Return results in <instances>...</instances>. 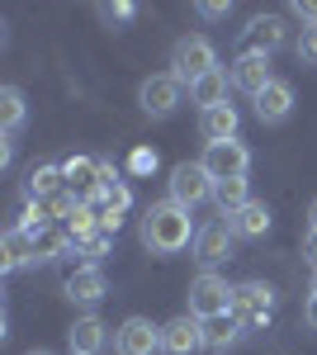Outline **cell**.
I'll use <instances>...</instances> for the list:
<instances>
[{
	"instance_id": "cell-10",
	"label": "cell",
	"mask_w": 317,
	"mask_h": 355,
	"mask_svg": "<svg viewBox=\"0 0 317 355\" xmlns=\"http://www.w3.org/2000/svg\"><path fill=\"white\" fill-rule=\"evenodd\" d=\"M284 19L280 15H256L251 24H246V33H241V53H256V57H270L275 48H284Z\"/></svg>"
},
{
	"instance_id": "cell-6",
	"label": "cell",
	"mask_w": 317,
	"mask_h": 355,
	"mask_svg": "<svg viewBox=\"0 0 317 355\" xmlns=\"http://www.w3.org/2000/svg\"><path fill=\"white\" fill-rule=\"evenodd\" d=\"M171 199H175V204H185V209L213 199V175L199 162H180L175 171H171Z\"/></svg>"
},
{
	"instance_id": "cell-12",
	"label": "cell",
	"mask_w": 317,
	"mask_h": 355,
	"mask_svg": "<svg viewBox=\"0 0 317 355\" xmlns=\"http://www.w3.org/2000/svg\"><path fill=\"white\" fill-rule=\"evenodd\" d=\"M204 346V322L199 318H189V313H180V318H171L166 327H161V351L166 355H189Z\"/></svg>"
},
{
	"instance_id": "cell-31",
	"label": "cell",
	"mask_w": 317,
	"mask_h": 355,
	"mask_svg": "<svg viewBox=\"0 0 317 355\" xmlns=\"http://www.w3.org/2000/svg\"><path fill=\"white\" fill-rule=\"evenodd\" d=\"M199 15H204V19H223V15H228V5H223V0H204V5H199Z\"/></svg>"
},
{
	"instance_id": "cell-28",
	"label": "cell",
	"mask_w": 317,
	"mask_h": 355,
	"mask_svg": "<svg viewBox=\"0 0 317 355\" xmlns=\"http://www.w3.org/2000/svg\"><path fill=\"white\" fill-rule=\"evenodd\" d=\"M293 48H298V62H313V67H317V24H313V28H303Z\"/></svg>"
},
{
	"instance_id": "cell-15",
	"label": "cell",
	"mask_w": 317,
	"mask_h": 355,
	"mask_svg": "<svg viewBox=\"0 0 317 355\" xmlns=\"http://www.w3.org/2000/svg\"><path fill=\"white\" fill-rule=\"evenodd\" d=\"M289 114H293V85L289 81H270L256 95V119L261 123H284Z\"/></svg>"
},
{
	"instance_id": "cell-24",
	"label": "cell",
	"mask_w": 317,
	"mask_h": 355,
	"mask_svg": "<svg viewBox=\"0 0 317 355\" xmlns=\"http://www.w3.org/2000/svg\"><path fill=\"white\" fill-rule=\"evenodd\" d=\"M213 199H218L223 218H232V214H241V209L251 204V194H246V180H223V185H213Z\"/></svg>"
},
{
	"instance_id": "cell-13",
	"label": "cell",
	"mask_w": 317,
	"mask_h": 355,
	"mask_svg": "<svg viewBox=\"0 0 317 355\" xmlns=\"http://www.w3.org/2000/svg\"><path fill=\"white\" fill-rule=\"evenodd\" d=\"M62 289H67L71 303H100L109 294V279H105V270H95V266H76V270L62 279Z\"/></svg>"
},
{
	"instance_id": "cell-36",
	"label": "cell",
	"mask_w": 317,
	"mask_h": 355,
	"mask_svg": "<svg viewBox=\"0 0 317 355\" xmlns=\"http://www.w3.org/2000/svg\"><path fill=\"white\" fill-rule=\"evenodd\" d=\"M28 355H53V351H28Z\"/></svg>"
},
{
	"instance_id": "cell-20",
	"label": "cell",
	"mask_w": 317,
	"mask_h": 355,
	"mask_svg": "<svg viewBox=\"0 0 317 355\" xmlns=\"http://www.w3.org/2000/svg\"><path fill=\"white\" fill-rule=\"evenodd\" d=\"M228 85H232V76L218 67V71H209V76H199V81L189 85V100L199 110H218V105H228Z\"/></svg>"
},
{
	"instance_id": "cell-21",
	"label": "cell",
	"mask_w": 317,
	"mask_h": 355,
	"mask_svg": "<svg viewBox=\"0 0 317 355\" xmlns=\"http://www.w3.org/2000/svg\"><path fill=\"white\" fill-rule=\"evenodd\" d=\"M228 227H232L237 237H265V232H270V209L251 199L241 214H232V218H228Z\"/></svg>"
},
{
	"instance_id": "cell-3",
	"label": "cell",
	"mask_w": 317,
	"mask_h": 355,
	"mask_svg": "<svg viewBox=\"0 0 317 355\" xmlns=\"http://www.w3.org/2000/svg\"><path fill=\"white\" fill-rule=\"evenodd\" d=\"M232 289L237 284H228L218 270H204L189 279V318H199V322H209V318H223V313H232Z\"/></svg>"
},
{
	"instance_id": "cell-29",
	"label": "cell",
	"mask_w": 317,
	"mask_h": 355,
	"mask_svg": "<svg viewBox=\"0 0 317 355\" xmlns=\"http://www.w3.org/2000/svg\"><path fill=\"white\" fill-rule=\"evenodd\" d=\"M289 15H298L303 24L313 28V24H317V0H308V5H303V0H293V5H289Z\"/></svg>"
},
{
	"instance_id": "cell-9",
	"label": "cell",
	"mask_w": 317,
	"mask_h": 355,
	"mask_svg": "<svg viewBox=\"0 0 317 355\" xmlns=\"http://www.w3.org/2000/svg\"><path fill=\"white\" fill-rule=\"evenodd\" d=\"M67 190L76 194L80 204H95L105 194V171H100V157H71L67 162Z\"/></svg>"
},
{
	"instance_id": "cell-25",
	"label": "cell",
	"mask_w": 317,
	"mask_h": 355,
	"mask_svg": "<svg viewBox=\"0 0 317 355\" xmlns=\"http://www.w3.org/2000/svg\"><path fill=\"white\" fill-rule=\"evenodd\" d=\"M28 242H33V261H53V256H62V251L71 246L62 232H53V227H38Z\"/></svg>"
},
{
	"instance_id": "cell-11",
	"label": "cell",
	"mask_w": 317,
	"mask_h": 355,
	"mask_svg": "<svg viewBox=\"0 0 317 355\" xmlns=\"http://www.w3.org/2000/svg\"><path fill=\"white\" fill-rule=\"evenodd\" d=\"M114 351L119 355H157L161 351V327H152L147 318H128L114 331Z\"/></svg>"
},
{
	"instance_id": "cell-2",
	"label": "cell",
	"mask_w": 317,
	"mask_h": 355,
	"mask_svg": "<svg viewBox=\"0 0 317 355\" xmlns=\"http://www.w3.org/2000/svg\"><path fill=\"white\" fill-rule=\"evenodd\" d=\"M218 71V53H213V43L204 33H185L175 48H171V76L180 85H194L199 76H209Z\"/></svg>"
},
{
	"instance_id": "cell-32",
	"label": "cell",
	"mask_w": 317,
	"mask_h": 355,
	"mask_svg": "<svg viewBox=\"0 0 317 355\" xmlns=\"http://www.w3.org/2000/svg\"><path fill=\"white\" fill-rule=\"evenodd\" d=\"M303 256H308V266L317 270V232H308V237H303Z\"/></svg>"
},
{
	"instance_id": "cell-18",
	"label": "cell",
	"mask_w": 317,
	"mask_h": 355,
	"mask_svg": "<svg viewBox=\"0 0 317 355\" xmlns=\"http://www.w3.org/2000/svg\"><path fill=\"white\" fill-rule=\"evenodd\" d=\"M24 266H33V242H28V232L5 227V237H0V270L15 275V270H24Z\"/></svg>"
},
{
	"instance_id": "cell-14",
	"label": "cell",
	"mask_w": 317,
	"mask_h": 355,
	"mask_svg": "<svg viewBox=\"0 0 317 355\" xmlns=\"http://www.w3.org/2000/svg\"><path fill=\"white\" fill-rule=\"evenodd\" d=\"M228 76H232V85H237V90H246L251 100H256L265 85L275 81V76H270V57H256V53H241L237 62H232V71H228Z\"/></svg>"
},
{
	"instance_id": "cell-26",
	"label": "cell",
	"mask_w": 317,
	"mask_h": 355,
	"mask_svg": "<svg viewBox=\"0 0 317 355\" xmlns=\"http://www.w3.org/2000/svg\"><path fill=\"white\" fill-rule=\"evenodd\" d=\"M71 246H76V256L85 261V266L100 270V261L109 256V232H90V237H80V242H71Z\"/></svg>"
},
{
	"instance_id": "cell-33",
	"label": "cell",
	"mask_w": 317,
	"mask_h": 355,
	"mask_svg": "<svg viewBox=\"0 0 317 355\" xmlns=\"http://www.w3.org/2000/svg\"><path fill=\"white\" fill-rule=\"evenodd\" d=\"M303 318H308V327L317 331V294H313V299H308V308H303Z\"/></svg>"
},
{
	"instance_id": "cell-1",
	"label": "cell",
	"mask_w": 317,
	"mask_h": 355,
	"mask_svg": "<svg viewBox=\"0 0 317 355\" xmlns=\"http://www.w3.org/2000/svg\"><path fill=\"white\" fill-rule=\"evenodd\" d=\"M194 237H199V227L189 218V209L175 204V199H161V204H152L142 214V242L152 246L157 256H175V251L194 246Z\"/></svg>"
},
{
	"instance_id": "cell-17",
	"label": "cell",
	"mask_w": 317,
	"mask_h": 355,
	"mask_svg": "<svg viewBox=\"0 0 317 355\" xmlns=\"http://www.w3.org/2000/svg\"><path fill=\"white\" fill-rule=\"evenodd\" d=\"M24 190L33 204H48V199H57V194H67V166H33L24 180Z\"/></svg>"
},
{
	"instance_id": "cell-16",
	"label": "cell",
	"mask_w": 317,
	"mask_h": 355,
	"mask_svg": "<svg viewBox=\"0 0 317 355\" xmlns=\"http://www.w3.org/2000/svg\"><path fill=\"white\" fill-rule=\"evenodd\" d=\"M67 341H71V355H100L114 336H109V327L95 318V313H90V318H76V322H71Z\"/></svg>"
},
{
	"instance_id": "cell-30",
	"label": "cell",
	"mask_w": 317,
	"mask_h": 355,
	"mask_svg": "<svg viewBox=\"0 0 317 355\" xmlns=\"http://www.w3.org/2000/svg\"><path fill=\"white\" fill-rule=\"evenodd\" d=\"M132 171H137V175H142V171H157V152H147V147L132 152Z\"/></svg>"
},
{
	"instance_id": "cell-23",
	"label": "cell",
	"mask_w": 317,
	"mask_h": 355,
	"mask_svg": "<svg viewBox=\"0 0 317 355\" xmlns=\"http://www.w3.org/2000/svg\"><path fill=\"white\" fill-rule=\"evenodd\" d=\"M24 119H28L24 90H19V85H5V90H0V128L15 133V128H24Z\"/></svg>"
},
{
	"instance_id": "cell-34",
	"label": "cell",
	"mask_w": 317,
	"mask_h": 355,
	"mask_svg": "<svg viewBox=\"0 0 317 355\" xmlns=\"http://www.w3.org/2000/svg\"><path fill=\"white\" fill-rule=\"evenodd\" d=\"M308 232H317V199L308 204Z\"/></svg>"
},
{
	"instance_id": "cell-22",
	"label": "cell",
	"mask_w": 317,
	"mask_h": 355,
	"mask_svg": "<svg viewBox=\"0 0 317 355\" xmlns=\"http://www.w3.org/2000/svg\"><path fill=\"white\" fill-rule=\"evenodd\" d=\"M241 336V322L232 318V313H223V318H209L204 322V346L209 351H228V346H237Z\"/></svg>"
},
{
	"instance_id": "cell-8",
	"label": "cell",
	"mask_w": 317,
	"mask_h": 355,
	"mask_svg": "<svg viewBox=\"0 0 317 355\" xmlns=\"http://www.w3.org/2000/svg\"><path fill=\"white\" fill-rule=\"evenodd\" d=\"M232 242H237V232L228 227V223H204L199 227V237H194V261L213 270V266H223L228 256H232Z\"/></svg>"
},
{
	"instance_id": "cell-5",
	"label": "cell",
	"mask_w": 317,
	"mask_h": 355,
	"mask_svg": "<svg viewBox=\"0 0 317 355\" xmlns=\"http://www.w3.org/2000/svg\"><path fill=\"white\" fill-rule=\"evenodd\" d=\"M204 171L213 175V185H223V180H246V171H251V152H246V142H213L204 147Z\"/></svg>"
},
{
	"instance_id": "cell-35",
	"label": "cell",
	"mask_w": 317,
	"mask_h": 355,
	"mask_svg": "<svg viewBox=\"0 0 317 355\" xmlns=\"http://www.w3.org/2000/svg\"><path fill=\"white\" fill-rule=\"evenodd\" d=\"M308 294H317V270H313V289H308Z\"/></svg>"
},
{
	"instance_id": "cell-19",
	"label": "cell",
	"mask_w": 317,
	"mask_h": 355,
	"mask_svg": "<svg viewBox=\"0 0 317 355\" xmlns=\"http://www.w3.org/2000/svg\"><path fill=\"white\" fill-rule=\"evenodd\" d=\"M199 133H204V142H232L237 137V110L232 105H218V110H204L199 114Z\"/></svg>"
},
{
	"instance_id": "cell-27",
	"label": "cell",
	"mask_w": 317,
	"mask_h": 355,
	"mask_svg": "<svg viewBox=\"0 0 317 355\" xmlns=\"http://www.w3.org/2000/svg\"><path fill=\"white\" fill-rule=\"evenodd\" d=\"M132 15H137V5H128V0H119V5H100V19H105V24H128Z\"/></svg>"
},
{
	"instance_id": "cell-4",
	"label": "cell",
	"mask_w": 317,
	"mask_h": 355,
	"mask_svg": "<svg viewBox=\"0 0 317 355\" xmlns=\"http://www.w3.org/2000/svg\"><path fill=\"white\" fill-rule=\"evenodd\" d=\"M232 318L241 322V331L270 327V318H275V289L261 284V279L237 284V289H232Z\"/></svg>"
},
{
	"instance_id": "cell-7",
	"label": "cell",
	"mask_w": 317,
	"mask_h": 355,
	"mask_svg": "<svg viewBox=\"0 0 317 355\" xmlns=\"http://www.w3.org/2000/svg\"><path fill=\"white\" fill-rule=\"evenodd\" d=\"M137 105H142V114H152V119L175 114V105H180V81L171 71L166 76H147V81L137 85Z\"/></svg>"
}]
</instances>
